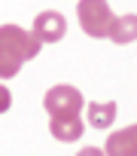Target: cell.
Listing matches in <instances>:
<instances>
[{"label": "cell", "instance_id": "6da1fadb", "mask_svg": "<svg viewBox=\"0 0 137 156\" xmlns=\"http://www.w3.org/2000/svg\"><path fill=\"white\" fill-rule=\"evenodd\" d=\"M46 104V113H49V129H52V138L64 141V144H73L85 135V126L79 119L82 107H85V98L76 86H52L43 98Z\"/></svg>", "mask_w": 137, "mask_h": 156}, {"label": "cell", "instance_id": "7a4b0ae2", "mask_svg": "<svg viewBox=\"0 0 137 156\" xmlns=\"http://www.w3.org/2000/svg\"><path fill=\"white\" fill-rule=\"evenodd\" d=\"M40 43L18 25H0V80H12L25 61L37 58Z\"/></svg>", "mask_w": 137, "mask_h": 156}, {"label": "cell", "instance_id": "3957f363", "mask_svg": "<svg viewBox=\"0 0 137 156\" xmlns=\"http://www.w3.org/2000/svg\"><path fill=\"white\" fill-rule=\"evenodd\" d=\"M76 19H79V28H82L89 37L101 40V37L110 34L113 9H110L107 0H79V3H76Z\"/></svg>", "mask_w": 137, "mask_h": 156}, {"label": "cell", "instance_id": "277c9868", "mask_svg": "<svg viewBox=\"0 0 137 156\" xmlns=\"http://www.w3.org/2000/svg\"><path fill=\"white\" fill-rule=\"evenodd\" d=\"M34 40L40 43V46H46V43H58L64 34H67V19L61 16V12H55V9H43L37 19H34Z\"/></svg>", "mask_w": 137, "mask_h": 156}, {"label": "cell", "instance_id": "5b68a950", "mask_svg": "<svg viewBox=\"0 0 137 156\" xmlns=\"http://www.w3.org/2000/svg\"><path fill=\"white\" fill-rule=\"evenodd\" d=\"M104 153L107 156H137V122L128 126V129L110 132L107 144H104Z\"/></svg>", "mask_w": 137, "mask_h": 156}, {"label": "cell", "instance_id": "8992f818", "mask_svg": "<svg viewBox=\"0 0 137 156\" xmlns=\"http://www.w3.org/2000/svg\"><path fill=\"white\" fill-rule=\"evenodd\" d=\"M113 43L125 46V43H134L137 40V16L134 12H125V16H113V25H110V34H107Z\"/></svg>", "mask_w": 137, "mask_h": 156}, {"label": "cell", "instance_id": "52a82bcc", "mask_svg": "<svg viewBox=\"0 0 137 156\" xmlns=\"http://www.w3.org/2000/svg\"><path fill=\"white\" fill-rule=\"evenodd\" d=\"M116 113H119V107L113 104V101H101V104H89L85 107V122L92 126V129H110L113 122H116Z\"/></svg>", "mask_w": 137, "mask_h": 156}, {"label": "cell", "instance_id": "ba28073f", "mask_svg": "<svg viewBox=\"0 0 137 156\" xmlns=\"http://www.w3.org/2000/svg\"><path fill=\"white\" fill-rule=\"evenodd\" d=\"M9 107H12V92H9L3 83H0V113H6Z\"/></svg>", "mask_w": 137, "mask_h": 156}, {"label": "cell", "instance_id": "9c48e42d", "mask_svg": "<svg viewBox=\"0 0 137 156\" xmlns=\"http://www.w3.org/2000/svg\"><path fill=\"white\" fill-rule=\"evenodd\" d=\"M76 156H107V153H104L101 147H82V150H79Z\"/></svg>", "mask_w": 137, "mask_h": 156}]
</instances>
